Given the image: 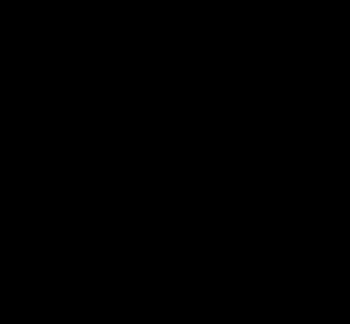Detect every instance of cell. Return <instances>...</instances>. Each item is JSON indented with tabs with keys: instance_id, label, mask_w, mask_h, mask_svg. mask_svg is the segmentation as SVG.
I'll use <instances>...</instances> for the list:
<instances>
[]
</instances>
